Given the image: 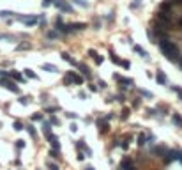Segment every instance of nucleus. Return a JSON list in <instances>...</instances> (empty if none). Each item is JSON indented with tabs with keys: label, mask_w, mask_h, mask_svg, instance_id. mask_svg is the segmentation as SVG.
Masks as SVG:
<instances>
[{
	"label": "nucleus",
	"mask_w": 182,
	"mask_h": 170,
	"mask_svg": "<svg viewBox=\"0 0 182 170\" xmlns=\"http://www.w3.org/2000/svg\"><path fill=\"white\" fill-rule=\"evenodd\" d=\"M159 50L165 53V57H168L172 60L179 59V48H177V44L172 43V41H168V39H161L159 41Z\"/></svg>",
	"instance_id": "nucleus-1"
},
{
	"label": "nucleus",
	"mask_w": 182,
	"mask_h": 170,
	"mask_svg": "<svg viewBox=\"0 0 182 170\" xmlns=\"http://www.w3.org/2000/svg\"><path fill=\"white\" fill-rule=\"evenodd\" d=\"M64 83H65V85H71V83L81 85V83H83V76L76 75L74 71H67V73H65V76H64Z\"/></svg>",
	"instance_id": "nucleus-2"
},
{
	"label": "nucleus",
	"mask_w": 182,
	"mask_h": 170,
	"mask_svg": "<svg viewBox=\"0 0 182 170\" xmlns=\"http://www.w3.org/2000/svg\"><path fill=\"white\" fill-rule=\"evenodd\" d=\"M0 85H2V87H5V89H9L11 92H16V94L19 92V87H18V85H16L14 82H11V80H9L7 76L0 78Z\"/></svg>",
	"instance_id": "nucleus-3"
},
{
	"label": "nucleus",
	"mask_w": 182,
	"mask_h": 170,
	"mask_svg": "<svg viewBox=\"0 0 182 170\" xmlns=\"http://www.w3.org/2000/svg\"><path fill=\"white\" fill-rule=\"evenodd\" d=\"M18 20L23 21V23H27V25H35V23L39 21L37 16H18Z\"/></svg>",
	"instance_id": "nucleus-4"
},
{
	"label": "nucleus",
	"mask_w": 182,
	"mask_h": 170,
	"mask_svg": "<svg viewBox=\"0 0 182 170\" xmlns=\"http://www.w3.org/2000/svg\"><path fill=\"white\" fill-rule=\"evenodd\" d=\"M46 138L50 140V144H51V147H53L55 151H60V144H58V138H57L55 135H51V133H48V135H46Z\"/></svg>",
	"instance_id": "nucleus-5"
},
{
	"label": "nucleus",
	"mask_w": 182,
	"mask_h": 170,
	"mask_svg": "<svg viewBox=\"0 0 182 170\" xmlns=\"http://www.w3.org/2000/svg\"><path fill=\"white\" fill-rule=\"evenodd\" d=\"M120 170H135V167H133V161L126 158V160L120 163Z\"/></svg>",
	"instance_id": "nucleus-6"
},
{
	"label": "nucleus",
	"mask_w": 182,
	"mask_h": 170,
	"mask_svg": "<svg viewBox=\"0 0 182 170\" xmlns=\"http://www.w3.org/2000/svg\"><path fill=\"white\" fill-rule=\"evenodd\" d=\"M156 80H158V83H159V85H166V76H165V73H163V71H158Z\"/></svg>",
	"instance_id": "nucleus-7"
},
{
	"label": "nucleus",
	"mask_w": 182,
	"mask_h": 170,
	"mask_svg": "<svg viewBox=\"0 0 182 170\" xmlns=\"http://www.w3.org/2000/svg\"><path fill=\"white\" fill-rule=\"evenodd\" d=\"M76 66L80 67V71H81V75H83L85 78H88V76H90V71H88V67H87L85 64H76Z\"/></svg>",
	"instance_id": "nucleus-8"
},
{
	"label": "nucleus",
	"mask_w": 182,
	"mask_h": 170,
	"mask_svg": "<svg viewBox=\"0 0 182 170\" xmlns=\"http://www.w3.org/2000/svg\"><path fill=\"white\" fill-rule=\"evenodd\" d=\"M9 76H11V78H14L16 82H25V78H23V75H19L18 71H11V73H9Z\"/></svg>",
	"instance_id": "nucleus-9"
},
{
	"label": "nucleus",
	"mask_w": 182,
	"mask_h": 170,
	"mask_svg": "<svg viewBox=\"0 0 182 170\" xmlns=\"http://www.w3.org/2000/svg\"><path fill=\"white\" fill-rule=\"evenodd\" d=\"M85 27H87V23H71V25H69L71 30H83Z\"/></svg>",
	"instance_id": "nucleus-10"
},
{
	"label": "nucleus",
	"mask_w": 182,
	"mask_h": 170,
	"mask_svg": "<svg viewBox=\"0 0 182 170\" xmlns=\"http://www.w3.org/2000/svg\"><path fill=\"white\" fill-rule=\"evenodd\" d=\"M60 57H62V59H64V60H67V62H69V64H73V66H76V64H78V62H76V60H74V59H73V57H71V55H69V53H65V51H64V53H62V55H60Z\"/></svg>",
	"instance_id": "nucleus-11"
},
{
	"label": "nucleus",
	"mask_w": 182,
	"mask_h": 170,
	"mask_svg": "<svg viewBox=\"0 0 182 170\" xmlns=\"http://www.w3.org/2000/svg\"><path fill=\"white\" fill-rule=\"evenodd\" d=\"M76 147H78V149H83V151L87 153V156H90V154H92V151H90V149H88V147H87V145L83 144V140H80V142L76 144Z\"/></svg>",
	"instance_id": "nucleus-12"
},
{
	"label": "nucleus",
	"mask_w": 182,
	"mask_h": 170,
	"mask_svg": "<svg viewBox=\"0 0 182 170\" xmlns=\"http://www.w3.org/2000/svg\"><path fill=\"white\" fill-rule=\"evenodd\" d=\"M42 69H46L48 73H57V66L53 64H42Z\"/></svg>",
	"instance_id": "nucleus-13"
},
{
	"label": "nucleus",
	"mask_w": 182,
	"mask_h": 170,
	"mask_svg": "<svg viewBox=\"0 0 182 170\" xmlns=\"http://www.w3.org/2000/svg\"><path fill=\"white\" fill-rule=\"evenodd\" d=\"M115 78L120 82V83H126V85H133V80L131 78H122V76H119V75H115Z\"/></svg>",
	"instance_id": "nucleus-14"
},
{
	"label": "nucleus",
	"mask_w": 182,
	"mask_h": 170,
	"mask_svg": "<svg viewBox=\"0 0 182 170\" xmlns=\"http://www.w3.org/2000/svg\"><path fill=\"white\" fill-rule=\"evenodd\" d=\"M135 51H138V53H140L142 57H147V51H145V50H143L142 46H138V44H135Z\"/></svg>",
	"instance_id": "nucleus-15"
},
{
	"label": "nucleus",
	"mask_w": 182,
	"mask_h": 170,
	"mask_svg": "<svg viewBox=\"0 0 182 170\" xmlns=\"http://www.w3.org/2000/svg\"><path fill=\"white\" fill-rule=\"evenodd\" d=\"M173 124H175V126H182V117L173 115Z\"/></svg>",
	"instance_id": "nucleus-16"
},
{
	"label": "nucleus",
	"mask_w": 182,
	"mask_h": 170,
	"mask_svg": "<svg viewBox=\"0 0 182 170\" xmlns=\"http://www.w3.org/2000/svg\"><path fill=\"white\" fill-rule=\"evenodd\" d=\"M25 75H27V78H37L35 73H34L32 69H25Z\"/></svg>",
	"instance_id": "nucleus-17"
},
{
	"label": "nucleus",
	"mask_w": 182,
	"mask_h": 170,
	"mask_svg": "<svg viewBox=\"0 0 182 170\" xmlns=\"http://www.w3.org/2000/svg\"><path fill=\"white\" fill-rule=\"evenodd\" d=\"M145 142H147V137H145V135H140V137H138V145H145Z\"/></svg>",
	"instance_id": "nucleus-18"
},
{
	"label": "nucleus",
	"mask_w": 182,
	"mask_h": 170,
	"mask_svg": "<svg viewBox=\"0 0 182 170\" xmlns=\"http://www.w3.org/2000/svg\"><path fill=\"white\" fill-rule=\"evenodd\" d=\"M152 153H154V154H165V147H154Z\"/></svg>",
	"instance_id": "nucleus-19"
},
{
	"label": "nucleus",
	"mask_w": 182,
	"mask_h": 170,
	"mask_svg": "<svg viewBox=\"0 0 182 170\" xmlns=\"http://www.w3.org/2000/svg\"><path fill=\"white\" fill-rule=\"evenodd\" d=\"M11 14H14V12H11V11H0V16H2V18H9Z\"/></svg>",
	"instance_id": "nucleus-20"
},
{
	"label": "nucleus",
	"mask_w": 182,
	"mask_h": 170,
	"mask_svg": "<svg viewBox=\"0 0 182 170\" xmlns=\"http://www.w3.org/2000/svg\"><path fill=\"white\" fill-rule=\"evenodd\" d=\"M42 131H44V135L50 133V122H44V124H42Z\"/></svg>",
	"instance_id": "nucleus-21"
},
{
	"label": "nucleus",
	"mask_w": 182,
	"mask_h": 170,
	"mask_svg": "<svg viewBox=\"0 0 182 170\" xmlns=\"http://www.w3.org/2000/svg\"><path fill=\"white\" fill-rule=\"evenodd\" d=\"M74 4H76V5H81V7H88V4H87L85 0H74Z\"/></svg>",
	"instance_id": "nucleus-22"
},
{
	"label": "nucleus",
	"mask_w": 182,
	"mask_h": 170,
	"mask_svg": "<svg viewBox=\"0 0 182 170\" xmlns=\"http://www.w3.org/2000/svg\"><path fill=\"white\" fill-rule=\"evenodd\" d=\"M48 37L55 39V37H58V32H55V30H50V32H48Z\"/></svg>",
	"instance_id": "nucleus-23"
},
{
	"label": "nucleus",
	"mask_w": 182,
	"mask_h": 170,
	"mask_svg": "<svg viewBox=\"0 0 182 170\" xmlns=\"http://www.w3.org/2000/svg\"><path fill=\"white\" fill-rule=\"evenodd\" d=\"M14 129H16V131H21V129H23V124L16 121V122H14Z\"/></svg>",
	"instance_id": "nucleus-24"
},
{
	"label": "nucleus",
	"mask_w": 182,
	"mask_h": 170,
	"mask_svg": "<svg viewBox=\"0 0 182 170\" xmlns=\"http://www.w3.org/2000/svg\"><path fill=\"white\" fill-rule=\"evenodd\" d=\"M27 131L30 133V137H35V129H34L32 126H27Z\"/></svg>",
	"instance_id": "nucleus-25"
},
{
	"label": "nucleus",
	"mask_w": 182,
	"mask_h": 170,
	"mask_svg": "<svg viewBox=\"0 0 182 170\" xmlns=\"http://www.w3.org/2000/svg\"><path fill=\"white\" fill-rule=\"evenodd\" d=\"M28 48H30V44H28V43H25V44H19V46H18V50H28Z\"/></svg>",
	"instance_id": "nucleus-26"
},
{
	"label": "nucleus",
	"mask_w": 182,
	"mask_h": 170,
	"mask_svg": "<svg viewBox=\"0 0 182 170\" xmlns=\"http://www.w3.org/2000/svg\"><path fill=\"white\" fill-rule=\"evenodd\" d=\"M140 105H142V101H140V98H136V99L133 101V106H135V108H138Z\"/></svg>",
	"instance_id": "nucleus-27"
},
{
	"label": "nucleus",
	"mask_w": 182,
	"mask_h": 170,
	"mask_svg": "<svg viewBox=\"0 0 182 170\" xmlns=\"http://www.w3.org/2000/svg\"><path fill=\"white\" fill-rule=\"evenodd\" d=\"M41 119H42L41 114H34V115H32V121H41Z\"/></svg>",
	"instance_id": "nucleus-28"
},
{
	"label": "nucleus",
	"mask_w": 182,
	"mask_h": 170,
	"mask_svg": "<svg viewBox=\"0 0 182 170\" xmlns=\"http://www.w3.org/2000/svg\"><path fill=\"white\" fill-rule=\"evenodd\" d=\"M16 147H18V149H23V147H25V142H23V140H18V142H16Z\"/></svg>",
	"instance_id": "nucleus-29"
},
{
	"label": "nucleus",
	"mask_w": 182,
	"mask_h": 170,
	"mask_svg": "<svg viewBox=\"0 0 182 170\" xmlns=\"http://www.w3.org/2000/svg\"><path fill=\"white\" fill-rule=\"evenodd\" d=\"M50 156H51V158H60V156H58V151H55V149L50 151Z\"/></svg>",
	"instance_id": "nucleus-30"
},
{
	"label": "nucleus",
	"mask_w": 182,
	"mask_h": 170,
	"mask_svg": "<svg viewBox=\"0 0 182 170\" xmlns=\"http://www.w3.org/2000/svg\"><path fill=\"white\" fill-rule=\"evenodd\" d=\"M140 5H142V2H140V0H136V2H133V4H131V9H136V7H140Z\"/></svg>",
	"instance_id": "nucleus-31"
},
{
	"label": "nucleus",
	"mask_w": 182,
	"mask_h": 170,
	"mask_svg": "<svg viewBox=\"0 0 182 170\" xmlns=\"http://www.w3.org/2000/svg\"><path fill=\"white\" fill-rule=\"evenodd\" d=\"M53 4V0H42V7H50Z\"/></svg>",
	"instance_id": "nucleus-32"
},
{
	"label": "nucleus",
	"mask_w": 182,
	"mask_h": 170,
	"mask_svg": "<svg viewBox=\"0 0 182 170\" xmlns=\"http://www.w3.org/2000/svg\"><path fill=\"white\" fill-rule=\"evenodd\" d=\"M96 64H103V57L101 55H96Z\"/></svg>",
	"instance_id": "nucleus-33"
},
{
	"label": "nucleus",
	"mask_w": 182,
	"mask_h": 170,
	"mask_svg": "<svg viewBox=\"0 0 182 170\" xmlns=\"http://www.w3.org/2000/svg\"><path fill=\"white\" fill-rule=\"evenodd\" d=\"M127 115H129V110H124V114L120 115V117H122V121H126V119H127Z\"/></svg>",
	"instance_id": "nucleus-34"
},
{
	"label": "nucleus",
	"mask_w": 182,
	"mask_h": 170,
	"mask_svg": "<svg viewBox=\"0 0 182 170\" xmlns=\"http://www.w3.org/2000/svg\"><path fill=\"white\" fill-rule=\"evenodd\" d=\"M175 160H179L182 163V151H177V156H175Z\"/></svg>",
	"instance_id": "nucleus-35"
},
{
	"label": "nucleus",
	"mask_w": 182,
	"mask_h": 170,
	"mask_svg": "<svg viewBox=\"0 0 182 170\" xmlns=\"http://www.w3.org/2000/svg\"><path fill=\"white\" fill-rule=\"evenodd\" d=\"M65 115H67L69 119H76V117H78V115H76V114H73V112H69V114H65Z\"/></svg>",
	"instance_id": "nucleus-36"
},
{
	"label": "nucleus",
	"mask_w": 182,
	"mask_h": 170,
	"mask_svg": "<svg viewBox=\"0 0 182 170\" xmlns=\"http://www.w3.org/2000/svg\"><path fill=\"white\" fill-rule=\"evenodd\" d=\"M173 90H175L177 94H181V99H182V89L181 87H173Z\"/></svg>",
	"instance_id": "nucleus-37"
},
{
	"label": "nucleus",
	"mask_w": 182,
	"mask_h": 170,
	"mask_svg": "<svg viewBox=\"0 0 182 170\" xmlns=\"http://www.w3.org/2000/svg\"><path fill=\"white\" fill-rule=\"evenodd\" d=\"M140 92H142L143 96H147V98H152V94H150V92H147V90H140Z\"/></svg>",
	"instance_id": "nucleus-38"
},
{
	"label": "nucleus",
	"mask_w": 182,
	"mask_h": 170,
	"mask_svg": "<svg viewBox=\"0 0 182 170\" xmlns=\"http://www.w3.org/2000/svg\"><path fill=\"white\" fill-rule=\"evenodd\" d=\"M19 103H21V105H28V99H27V98H21Z\"/></svg>",
	"instance_id": "nucleus-39"
},
{
	"label": "nucleus",
	"mask_w": 182,
	"mask_h": 170,
	"mask_svg": "<svg viewBox=\"0 0 182 170\" xmlns=\"http://www.w3.org/2000/svg\"><path fill=\"white\" fill-rule=\"evenodd\" d=\"M112 60H113V62H115V64H120V60H119V59H117V57H115V55H112Z\"/></svg>",
	"instance_id": "nucleus-40"
},
{
	"label": "nucleus",
	"mask_w": 182,
	"mask_h": 170,
	"mask_svg": "<svg viewBox=\"0 0 182 170\" xmlns=\"http://www.w3.org/2000/svg\"><path fill=\"white\" fill-rule=\"evenodd\" d=\"M76 158H78V161H83V160H85V156H83V154H81V153H80V154H78V156H76Z\"/></svg>",
	"instance_id": "nucleus-41"
},
{
	"label": "nucleus",
	"mask_w": 182,
	"mask_h": 170,
	"mask_svg": "<svg viewBox=\"0 0 182 170\" xmlns=\"http://www.w3.org/2000/svg\"><path fill=\"white\" fill-rule=\"evenodd\" d=\"M4 76H9V73L7 71H0V78H4Z\"/></svg>",
	"instance_id": "nucleus-42"
},
{
	"label": "nucleus",
	"mask_w": 182,
	"mask_h": 170,
	"mask_svg": "<svg viewBox=\"0 0 182 170\" xmlns=\"http://www.w3.org/2000/svg\"><path fill=\"white\" fill-rule=\"evenodd\" d=\"M50 122H53V124H58V119H57V117H51V121H50Z\"/></svg>",
	"instance_id": "nucleus-43"
},
{
	"label": "nucleus",
	"mask_w": 182,
	"mask_h": 170,
	"mask_svg": "<svg viewBox=\"0 0 182 170\" xmlns=\"http://www.w3.org/2000/svg\"><path fill=\"white\" fill-rule=\"evenodd\" d=\"M50 170H58V167H57V165H51V163H50Z\"/></svg>",
	"instance_id": "nucleus-44"
},
{
	"label": "nucleus",
	"mask_w": 182,
	"mask_h": 170,
	"mask_svg": "<svg viewBox=\"0 0 182 170\" xmlns=\"http://www.w3.org/2000/svg\"><path fill=\"white\" fill-rule=\"evenodd\" d=\"M168 4H175V2H181V0H166Z\"/></svg>",
	"instance_id": "nucleus-45"
},
{
	"label": "nucleus",
	"mask_w": 182,
	"mask_h": 170,
	"mask_svg": "<svg viewBox=\"0 0 182 170\" xmlns=\"http://www.w3.org/2000/svg\"><path fill=\"white\" fill-rule=\"evenodd\" d=\"M85 170H96V169H94V167H87Z\"/></svg>",
	"instance_id": "nucleus-46"
},
{
	"label": "nucleus",
	"mask_w": 182,
	"mask_h": 170,
	"mask_svg": "<svg viewBox=\"0 0 182 170\" xmlns=\"http://www.w3.org/2000/svg\"><path fill=\"white\" fill-rule=\"evenodd\" d=\"M179 64H181V67H182V57H181V60H179Z\"/></svg>",
	"instance_id": "nucleus-47"
},
{
	"label": "nucleus",
	"mask_w": 182,
	"mask_h": 170,
	"mask_svg": "<svg viewBox=\"0 0 182 170\" xmlns=\"http://www.w3.org/2000/svg\"><path fill=\"white\" fill-rule=\"evenodd\" d=\"M179 23H181V25H182V20H181V21H179Z\"/></svg>",
	"instance_id": "nucleus-48"
}]
</instances>
